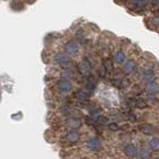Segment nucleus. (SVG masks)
<instances>
[{
  "label": "nucleus",
  "instance_id": "obj_1",
  "mask_svg": "<svg viewBox=\"0 0 159 159\" xmlns=\"http://www.w3.org/2000/svg\"><path fill=\"white\" fill-rule=\"evenodd\" d=\"M56 89L60 93L67 94L73 91V84L67 79H60L56 83Z\"/></svg>",
  "mask_w": 159,
  "mask_h": 159
},
{
  "label": "nucleus",
  "instance_id": "obj_2",
  "mask_svg": "<svg viewBox=\"0 0 159 159\" xmlns=\"http://www.w3.org/2000/svg\"><path fill=\"white\" fill-rule=\"evenodd\" d=\"M64 49L66 53L68 55H71V56H75V55H77L80 51V46H79V43L77 41H69L65 44L64 46Z\"/></svg>",
  "mask_w": 159,
  "mask_h": 159
},
{
  "label": "nucleus",
  "instance_id": "obj_3",
  "mask_svg": "<svg viewBox=\"0 0 159 159\" xmlns=\"http://www.w3.org/2000/svg\"><path fill=\"white\" fill-rule=\"evenodd\" d=\"M65 140H66L69 144H77L80 140H81V134L76 130H69L66 132L64 135Z\"/></svg>",
  "mask_w": 159,
  "mask_h": 159
},
{
  "label": "nucleus",
  "instance_id": "obj_4",
  "mask_svg": "<svg viewBox=\"0 0 159 159\" xmlns=\"http://www.w3.org/2000/svg\"><path fill=\"white\" fill-rule=\"evenodd\" d=\"M54 61L58 65H60V66H67L71 62V58L66 53L59 52L54 56Z\"/></svg>",
  "mask_w": 159,
  "mask_h": 159
},
{
  "label": "nucleus",
  "instance_id": "obj_5",
  "mask_svg": "<svg viewBox=\"0 0 159 159\" xmlns=\"http://www.w3.org/2000/svg\"><path fill=\"white\" fill-rule=\"evenodd\" d=\"M87 147L89 151H98L99 149L102 147V141L101 139H99L98 136H94V137H92L89 138L88 142H87Z\"/></svg>",
  "mask_w": 159,
  "mask_h": 159
},
{
  "label": "nucleus",
  "instance_id": "obj_6",
  "mask_svg": "<svg viewBox=\"0 0 159 159\" xmlns=\"http://www.w3.org/2000/svg\"><path fill=\"white\" fill-rule=\"evenodd\" d=\"M66 126L72 130H76V129H79L82 126V120L81 118L76 117V116H71L69 117L66 120Z\"/></svg>",
  "mask_w": 159,
  "mask_h": 159
},
{
  "label": "nucleus",
  "instance_id": "obj_7",
  "mask_svg": "<svg viewBox=\"0 0 159 159\" xmlns=\"http://www.w3.org/2000/svg\"><path fill=\"white\" fill-rule=\"evenodd\" d=\"M92 67L91 64L88 60H83V61L79 64V72L81 73L83 76H89L91 74Z\"/></svg>",
  "mask_w": 159,
  "mask_h": 159
},
{
  "label": "nucleus",
  "instance_id": "obj_8",
  "mask_svg": "<svg viewBox=\"0 0 159 159\" xmlns=\"http://www.w3.org/2000/svg\"><path fill=\"white\" fill-rule=\"evenodd\" d=\"M144 89L148 93H155L159 92V84L155 82H147L144 86Z\"/></svg>",
  "mask_w": 159,
  "mask_h": 159
},
{
  "label": "nucleus",
  "instance_id": "obj_9",
  "mask_svg": "<svg viewBox=\"0 0 159 159\" xmlns=\"http://www.w3.org/2000/svg\"><path fill=\"white\" fill-rule=\"evenodd\" d=\"M123 151H124V153H125L128 157H134L137 154V149H136L135 145L132 144V143L126 144V145L124 146Z\"/></svg>",
  "mask_w": 159,
  "mask_h": 159
},
{
  "label": "nucleus",
  "instance_id": "obj_10",
  "mask_svg": "<svg viewBox=\"0 0 159 159\" xmlns=\"http://www.w3.org/2000/svg\"><path fill=\"white\" fill-rule=\"evenodd\" d=\"M136 69V63L133 61V60H128V61L125 62L123 66V71L126 74H131L135 71Z\"/></svg>",
  "mask_w": 159,
  "mask_h": 159
},
{
  "label": "nucleus",
  "instance_id": "obj_11",
  "mask_svg": "<svg viewBox=\"0 0 159 159\" xmlns=\"http://www.w3.org/2000/svg\"><path fill=\"white\" fill-rule=\"evenodd\" d=\"M141 77L143 80H145L146 82H154V80L156 79V75L152 70H145L141 74Z\"/></svg>",
  "mask_w": 159,
  "mask_h": 159
},
{
  "label": "nucleus",
  "instance_id": "obj_12",
  "mask_svg": "<svg viewBox=\"0 0 159 159\" xmlns=\"http://www.w3.org/2000/svg\"><path fill=\"white\" fill-rule=\"evenodd\" d=\"M76 97H77V98L79 99V101L86 102L89 98V93L88 91H86V89H79V91L76 93Z\"/></svg>",
  "mask_w": 159,
  "mask_h": 159
},
{
  "label": "nucleus",
  "instance_id": "obj_13",
  "mask_svg": "<svg viewBox=\"0 0 159 159\" xmlns=\"http://www.w3.org/2000/svg\"><path fill=\"white\" fill-rule=\"evenodd\" d=\"M113 60L116 64H122L125 61V54L122 51H117L113 56Z\"/></svg>",
  "mask_w": 159,
  "mask_h": 159
},
{
  "label": "nucleus",
  "instance_id": "obj_14",
  "mask_svg": "<svg viewBox=\"0 0 159 159\" xmlns=\"http://www.w3.org/2000/svg\"><path fill=\"white\" fill-rule=\"evenodd\" d=\"M149 147L152 151H159V138L153 137L149 140Z\"/></svg>",
  "mask_w": 159,
  "mask_h": 159
},
{
  "label": "nucleus",
  "instance_id": "obj_15",
  "mask_svg": "<svg viewBox=\"0 0 159 159\" xmlns=\"http://www.w3.org/2000/svg\"><path fill=\"white\" fill-rule=\"evenodd\" d=\"M138 155L141 159H149L151 157V153L149 150H147V149H141V150L139 151Z\"/></svg>",
  "mask_w": 159,
  "mask_h": 159
},
{
  "label": "nucleus",
  "instance_id": "obj_16",
  "mask_svg": "<svg viewBox=\"0 0 159 159\" xmlns=\"http://www.w3.org/2000/svg\"><path fill=\"white\" fill-rule=\"evenodd\" d=\"M103 68H104V70H106V71L111 72L112 69H113L111 60H109V59H106V60H104V61H103Z\"/></svg>",
  "mask_w": 159,
  "mask_h": 159
},
{
  "label": "nucleus",
  "instance_id": "obj_17",
  "mask_svg": "<svg viewBox=\"0 0 159 159\" xmlns=\"http://www.w3.org/2000/svg\"><path fill=\"white\" fill-rule=\"evenodd\" d=\"M135 106L138 107V108H145L147 107V102L144 101L143 98H139L135 102Z\"/></svg>",
  "mask_w": 159,
  "mask_h": 159
},
{
  "label": "nucleus",
  "instance_id": "obj_18",
  "mask_svg": "<svg viewBox=\"0 0 159 159\" xmlns=\"http://www.w3.org/2000/svg\"><path fill=\"white\" fill-rule=\"evenodd\" d=\"M97 122L102 124V125H104V124H107L108 123V118L104 116H98L97 118Z\"/></svg>",
  "mask_w": 159,
  "mask_h": 159
},
{
  "label": "nucleus",
  "instance_id": "obj_19",
  "mask_svg": "<svg viewBox=\"0 0 159 159\" xmlns=\"http://www.w3.org/2000/svg\"><path fill=\"white\" fill-rule=\"evenodd\" d=\"M143 132L145 134H152L153 133V127L151 125L146 124V125H144V127H143Z\"/></svg>",
  "mask_w": 159,
  "mask_h": 159
},
{
  "label": "nucleus",
  "instance_id": "obj_20",
  "mask_svg": "<svg viewBox=\"0 0 159 159\" xmlns=\"http://www.w3.org/2000/svg\"><path fill=\"white\" fill-rule=\"evenodd\" d=\"M108 128L111 129V131H117L118 129H119V126H118V124L116 123V122H111V123H109L108 124Z\"/></svg>",
  "mask_w": 159,
  "mask_h": 159
},
{
  "label": "nucleus",
  "instance_id": "obj_21",
  "mask_svg": "<svg viewBox=\"0 0 159 159\" xmlns=\"http://www.w3.org/2000/svg\"><path fill=\"white\" fill-rule=\"evenodd\" d=\"M120 86L121 88H126L127 86H129V81L126 79H122L120 81Z\"/></svg>",
  "mask_w": 159,
  "mask_h": 159
},
{
  "label": "nucleus",
  "instance_id": "obj_22",
  "mask_svg": "<svg viewBox=\"0 0 159 159\" xmlns=\"http://www.w3.org/2000/svg\"><path fill=\"white\" fill-rule=\"evenodd\" d=\"M144 1H147V0H132V3L136 4V3H140V2H144Z\"/></svg>",
  "mask_w": 159,
  "mask_h": 159
},
{
  "label": "nucleus",
  "instance_id": "obj_23",
  "mask_svg": "<svg viewBox=\"0 0 159 159\" xmlns=\"http://www.w3.org/2000/svg\"><path fill=\"white\" fill-rule=\"evenodd\" d=\"M86 120H88L87 122L89 123V124H93V123H94V121H93V119H92L91 117H87V118H86Z\"/></svg>",
  "mask_w": 159,
  "mask_h": 159
},
{
  "label": "nucleus",
  "instance_id": "obj_24",
  "mask_svg": "<svg viewBox=\"0 0 159 159\" xmlns=\"http://www.w3.org/2000/svg\"><path fill=\"white\" fill-rule=\"evenodd\" d=\"M152 3L154 5H159V0H152Z\"/></svg>",
  "mask_w": 159,
  "mask_h": 159
}]
</instances>
